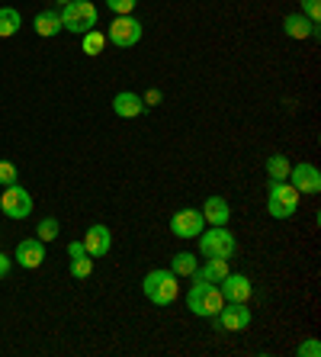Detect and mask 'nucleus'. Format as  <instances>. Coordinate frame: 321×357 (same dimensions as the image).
Here are the masks:
<instances>
[{
	"label": "nucleus",
	"instance_id": "obj_15",
	"mask_svg": "<svg viewBox=\"0 0 321 357\" xmlns=\"http://www.w3.org/2000/svg\"><path fill=\"white\" fill-rule=\"evenodd\" d=\"M113 113H116L119 119H135V116H141V113H145V103H141L139 93L119 91V93L113 97Z\"/></svg>",
	"mask_w": 321,
	"mask_h": 357
},
{
	"label": "nucleus",
	"instance_id": "obj_19",
	"mask_svg": "<svg viewBox=\"0 0 321 357\" xmlns=\"http://www.w3.org/2000/svg\"><path fill=\"white\" fill-rule=\"evenodd\" d=\"M196 267H199L196 255H189V251H177V255L171 258V267H167V271H171L173 277H193L196 274Z\"/></svg>",
	"mask_w": 321,
	"mask_h": 357
},
{
	"label": "nucleus",
	"instance_id": "obj_5",
	"mask_svg": "<svg viewBox=\"0 0 321 357\" xmlns=\"http://www.w3.org/2000/svg\"><path fill=\"white\" fill-rule=\"evenodd\" d=\"M199 251H203V258H225L228 261L235 251H238V241L235 235L225 229V225H212V229H203L199 232Z\"/></svg>",
	"mask_w": 321,
	"mask_h": 357
},
{
	"label": "nucleus",
	"instance_id": "obj_30",
	"mask_svg": "<svg viewBox=\"0 0 321 357\" xmlns=\"http://www.w3.org/2000/svg\"><path fill=\"white\" fill-rule=\"evenodd\" d=\"M13 271V258H7V255H0V280Z\"/></svg>",
	"mask_w": 321,
	"mask_h": 357
},
{
	"label": "nucleus",
	"instance_id": "obj_4",
	"mask_svg": "<svg viewBox=\"0 0 321 357\" xmlns=\"http://www.w3.org/2000/svg\"><path fill=\"white\" fill-rule=\"evenodd\" d=\"M299 209V190L289 181H270L267 183V213L273 219H289Z\"/></svg>",
	"mask_w": 321,
	"mask_h": 357
},
{
	"label": "nucleus",
	"instance_id": "obj_7",
	"mask_svg": "<svg viewBox=\"0 0 321 357\" xmlns=\"http://www.w3.org/2000/svg\"><path fill=\"white\" fill-rule=\"evenodd\" d=\"M212 325L219 332H244L251 328V309L247 303H228L212 316Z\"/></svg>",
	"mask_w": 321,
	"mask_h": 357
},
{
	"label": "nucleus",
	"instance_id": "obj_9",
	"mask_svg": "<svg viewBox=\"0 0 321 357\" xmlns=\"http://www.w3.org/2000/svg\"><path fill=\"white\" fill-rule=\"evenodd\" d=\"M203 229H206V219H203V213L193 206H183L171 216V232L177 235V238H199Z\"/></svg>",
	"mask_w": 321,
	"mask_h": 357
},
{
	"label": "nucleus",
	"instance_id": "obj_29",
	"mask_svg": "<svg viewBox=\"0 0 321 357\" xmlns=\"http://www.w3.org/2000/svg\"><path fill=\"white\" fill-rule=\"evenodd\" d=\"M84 255H87L84 241H71V245H68V258H71V261H75V258H84Z\"/></svg>",
	"mask_w": 321,
	"mask_h": 357
},
{
	"label": "nucleus",
	"instance_id": "obj_16",
	"mask_svg": "<svg viewBox=\"0 0 321 357\" xmlns=\"http://www.w3.org/2000/svg\"><path fill=\"white\" fill-rule=\"evenodd\" d=\"M199 213H203V219L209 225H228V219H231V206L225 197H209Z\"/></svg>",
	"mask_w": 321,
	"mask_h": 357
},
{
	"label": "nucleus",
	"instance_id": "obj_13",
	"mask_svg": "<svg viewBox=\"0 0 321 357\" xmlns=\"http://www.w3.org/2000/svg\"><path fill=\"white\" fill-rule=\"evenodd\" d=\"M283 33H286L289 39H318L321 29H318V23H312L305 13H289V17H283Z\"/></svg>",
	"mask_w": 321,
	"mask_h": 357
},
{
	"label": "nucleus",
	"instance_id": "obj_21",
	"mask_svg": "<svg viewBox=\"0 0 321 357\" xmlns=\"http://www.w3.org/2000/svg\"><path fill=\"white\" fill-rule=\"evenodd\" d=\"M289 158L286 155H270V158H267V177H270V181H286L289 177Z\"/></svg>",
	"mask_w": 321,
	"mask_h": 357
},
{
	"label": "nucleus",
	"instance_id": "obj_24",
	"mask_svg": "<svg viewBox=\"0 0 321 357\" xmlns=\"http://www.w3.org/2000/svg\"><path fill=\"white\" fill-rule=\"evenodd\" d=\"M91 274H93V258H91V255H84V258L71 261V277H75V280H87Z\"/></svg>",
	"mask_w": 321,
	"mask_h": 357
},
{
	"label": "nucleus",
	"instance_id": "obj_12",
	"mask_svg": "<svg viewBox=\"0 0 321 357\" xmlns=\"http://www.w3.org/2000/svg\"><path fill=\"white\" fill-rule=\"evenodd\" d=\"M219 290H222L225 303H247L251 299V293H254V287H251V280H247L244 274H225V280L219 283Z\"/></svg>",
	"mask_w": 321,
	"mask_h": 357
},
{
	"label": "nucleus",
	"instance_id": "obj_20",
	"mask_svg": "<svg viewBox=\"0 0 321 357\" xmlns=\"http://www.w3.org/2000/svg\"><path fill=\"white\" fill-rule=\"evenodd\" d=\"M23 17H19L17 7H0V39H10V36L19 33Z\"/></svg>",
	"mask_w": 321,
	"mask_h": 357
},
{
	"label": "nucleus",
	"instance_id": "obj_23",
	"mask_svg": "<svg viewBox=\"0 0 321 357\" xmlns=\"http://www.w3.org/2000/svg\"><path fill=\"white\" fill-rule=\"evenodd\" d=\"M36 238L39 241H55L58 238V219L55 216H45L39 225H36Z\"/></svg>",
	"mask_w": 321,
	"mask_h": 357
},
{
	"label": "nucleus",
	"instance_id": "obj_17",
	"mask_svg": "<svg viewBox=\"0 0 321 357\" xmlns=\"http://www.w3.org/2000/svg\"><path fill=\"white\" fill-rule=\"evenodd\" d=\"M33 26L42 39H52V36L61 33V13L58 10H42V13H36Z\"/></svg>",
	"mask_w": 321,
	"mask_h": 357
},
{
	"label": "nucleus",
	"instance_id": "obj_27",
	"mask_svg": "<svg viewBox=\"0 0 321 357\" xmlns=\"http://www.w3.org/2000/svg\"><path fill=\"white\" fill-rule=\"evenodd\" d=\"M296 354H299V357H321V341H318V338L302 341V344L296 348Z\"/></svg>",
	"mask_w": 321,
	"mask_h": 357
},
{
	"label": "nucleus",
	"instance_id": "obj_22",
	"mask_svg": "<svg viewBox=\"0 0 321 357\" xmlns=\"http://www.w3.org/2000/svg\"><path fill=\"white\" fill-rule=\"evenodd\" d=\"M81 49L84 55H100V52L107 49V36L100 33V29H91V33L81 36Z\"/></svg>",
	"mask_w": 321,
	"mask_h": 357
},
{
	"label": "nucleus",
	"instance_id": "obj_8",
	"mask_svg": "<svg viewBox=\"0 0 321 357\" xmlns=\"http://www.w3.org/2000/svg\"><path fill=\"white\" fill-rule=\"evenodd\" d=\"M107 42H113L116 49H132L141 42V23L135 17H116L107 33Z\"/></svg>",
	"mask_w": 321,
	"mask_h": 357
},
{
	"label": "nucleus",
	"instance_id": "obj_26",
	"mask_svg": "<svg viewBox=\"0 0 321 357\" xmlns=\"http://www.w3.org/2000/svg\"><path fill=\"white\" fill-rule=\"evenodd\" d=\"M139 0H107V7L113 10L116 17H132V10Z\"/></svg>",
	"mask_w": 321,
	"mask_h": 357
},
{
	"label": "nucleus",
	"instance_id": "obj_6",
	"mask_svg": "<svg viewBox=\"0 0 321 357\" xmlns=\"http://www.w3.org/2000/svg\"><path fill=\"white\" fill-rule=\"evenodd\" d=\"M0 209H3V216L7 219H29L33 216V197H29V190H26L23 183H10V187H3V193H0Z\"/></svg>",
	"mask_w": 321,
	"mask_h": 357
},
{
	"label": "nucleus",
	"instance_id": "obj_2",
	"mask_svg": "<svg viewBox=\"0 0 321 357\" xmlns=\"http://www.w3.org/2000/svg\"><path fill=\"white\" fill-rule=\"evenodd\" d=\"M141 293L148 296V303L155 306H173L177 296H180V287H177V277L164 267H157V271H148V277L141 280Z\"/></svg>",
	"mask_w": 321,
	"mask_h": 357
},
{
	"label": "nucleus",
	"instance_id": "obj_31",
	"mask_svg": "<svg viewBox=\"0 0 321 357\" xmlns=\"http://www.w3.org/2000/svg\"><path fill=\"white\" fill-rule=\"evenodd\" d=\"M55 3H58V7H65V3H71V0H55Z\"/></svg>",
	"mask_w": 321,
	"mask_h": 357
},
{
	"label": "nucleus",
	"instance_id": "obj_25",
	"mask_svg": "<svg viewBox=\"0 0 321 357\" xmlns=\"http://www.w3.org/2000/svg\"><path fill=\"white\" fill-rule=\"evenodd\" d=\"M10 183H19V171L13 161H0V187H10Z\"/></svg>",
	"mask_w": 321,
	"mask_h": 357
},
{
	"label": "nucleus",
	"instance_id": "obj_3",
	"mask_svg": "<svg viewBox=\"0 0 321 357\" xmlns=\"http://www.w3.org/2000/svg\"><path fill=\"white\" fill-rule=\"evenodd\" d=\"M58 13H61V29H68L71 36H84L91 29H97V20H100L97 3H91V0H71Z\"/></svg>",
	"mask_w": 321,
	"mask_h": 357
},
{
	"label": "nucleus",
	"instance_id": "obj_10",
	"mask_svg": "<svg viewBox=\"0 0 321 357\" xmlns=\"http://www.w3.org/2000/svg\"><path fill=\"white\" fill-rule=\"evenodd\" d=\"M286 181L299 190V197H315V193H321V171L315 165H308V161L289 167Z\"/></svg>",
	"mask_w": 321,
	"mask_h": 357
},
{
	"label": "nucleus",
	"instance_id": "obj_28",
	"mask_svg": "<svg viewBox=\"0 0 321 357\" xmlns=\"http://www.w3.org/2000/svg\"><path fill=\"white\" fill-rule=\"evenodd\" d=\"M302 10H305V17L312 20V23H318L321 20V0H302Z\"/></svg>",
	"mask_w": 321,
	"mask_h": 357
},
{
	"label": "nucleus",
	"instance_id": "obj_1",
	"mask_svg": "<svg viewBox=\"0 0 321 357\" xmlns=\"http://www.w3.org/2000/svg\"><path fill=\"white\" fill-rule=\"evenodd\" d=\"M225 306V296L219 290V283H209L203 277H196V283L187 290V309L199 319H212L219 309Z\"/></svg>",
	"mask_w": 321,
	"mask_h": 357
},
{
	"label": "nucleus",
	"instance_id": "obj_18",
	"mask_svg": "<svg viewBox=\"0 0 321 357\" xmlns=\"http://www.w3.org/2000/svg\"><path fill=\"white\" fill-rule=\"evenodd\" d=\"M225 274H228V261L225 258H206V264L196 267V274L193 277H203V280H209V283H222Z\"/></svg>",
	"mask_w": 321,
	"mask_h": 357
},
{
	"label": "nucleus",
	"instance_id": "obj_14",
	"mask_svg": "<svg viewBox=\"0 0 321 357\" xmlns=\"http://www.w3.org/2000/svg\"><path fill=\"white\" fill-rule=\"evenodd\" d=\"M84 248H87V255H91V258H103V255H107L109 248H113V235H109V229L107 225H91V229H87V232H84Z\"/></svg>",
	"mask_w": 321,
	"mask_h": 357
},
{
	"label": "nucleus",
	"instance_id": "obj_11",
	"mask_svg": "<svg viewBox=\"0 0 321 357\" xmlns=\"http://www.w3.org/2000/svg\"><path fill=\"white\" fill-rule=\"evenodd\" d=\"M13 261H17L19 267H26V271H36V267H42V261H45V241L23 238L17 245V255H13Z\"/></svg>",
	"mask_w": 321,
	"mask_h": 357
}]
</instances>
